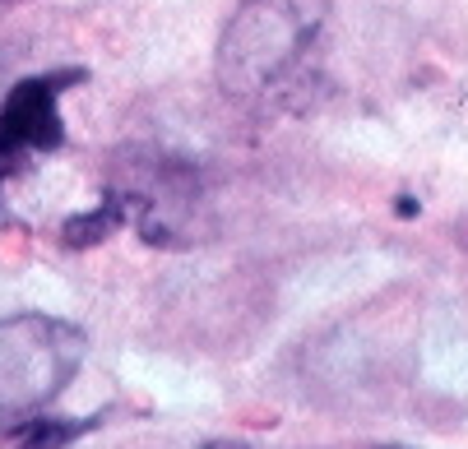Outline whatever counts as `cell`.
<instances>
[{"mask_svg": "<svg viewBox=\"0 0 468 449\" xmlns=\"http://www.w3.org/2000/svg\"><path fill=\"white\" fill-rule=\"evenodd\" d=\"M329 19V0H241L218 37V84L237 102H274L297 89Z\"/></svg>", "mask_w": 468, "mask_h": 449, "instance_id": "6da1fadb", "label": "cell"}, {"mask_svg": "<svg viewBox=\"0 0 468 449\" xmlns=\"http://www.w3.org/2000/svg\"><path fill=\"white\" fill-rule=\"evenodd\" d=\"M84 329L56 315L0 319V431L47 412L84 361Z\"/></svg>", "mask_w": 468, "mask_h": 449, "instance_id": "7a4b0ae2", "label": "cell"}, {"mask_svg": "<svg viewBox=\"0 0 468 449\" xmlns=\"http://www.w3.org/2000/svg\"><path fill=\"white\" fill-rule=\"evenodd\" d=\"M107 195L121 204L125 223H135L144 241L158 245H186L195 241V227L205 223V181L195 162L172 153H116Z\"/></svg>", "mask_w": 468, "mask_h": 449, "instance_id": "3957f363", "label": "cell"}, {"mask_svg": "<svg viewBox=\"0 0 468 449\" xmlns=\"http://www.w3.org/2000/svg\"><path fill=\"white\" fill-rule=\"evenodd\" d=\"M80 79H89V75L84 70L28 75V79H19L5 98H0V153H5L15 167L24 158H42V153L60 149V140H65L60 98Z\"/></svg>", "mask_w": 468, "mask_h": 449, "instance_id": "277c9868", "label": "cell"}, {"mask_svg": "<svg viewBox=\"0 0 468 449\" xmlns=\"http://www.w3.org/2000/svg\"><path fill=\"white\" fill-rule=\"evenodd\" d=\"M89 426H93V422H65V417L37 412V417L10 426V444H15V449H65L75 435H84Z\"/></svg>", "mask_w": 468, "mask_h": 449, "instance_id": "5b68a950", "label": "cell"}, {"mask_svg": "<svg viewBox=\"0 0 468 449\" xmlns=\"http://www.w3.org/2000/svg\"><path fill=\"white\" fill-rule=\"evenodd\" d=\"M125 223V214H121V204L112 200V195H102V204L93 209V214H84V218H70L65 223V245H93V241H102L107 232H116Z\"/></svg>", "mask_w": 468, "mask_h": 449, "instance_id": "8992f818", "label": "cell"}, {"mask_svg": "<svg viewBox=\"0 0 468 449\" xmlns=\"http://www.w3.org/2000/svg\"><path fill=\"white\" fill-rule=\"evenodd\" d=\"M10 172H15V162H10V158H5V153H0V181H5V176H10Z\"/></svg>", "mask_w": 468, "mask_h": 449, "instance_id": "52a82bcc", "label": "cell"}, {"mask_svg": "<svg viewBox=\"0 0 468 449\" xmlns=\"http://www.w3.org/2000/svg\"><path fill=\"white\" fill-rule=\"evenodd\" d=\"M205 449H246V444H232V440H214V444H205Z\"/></svg>", "mask_w": 468, "mask_h": 449, "instance_id": "ba28073f", "label": "cell"}]
</instances>
